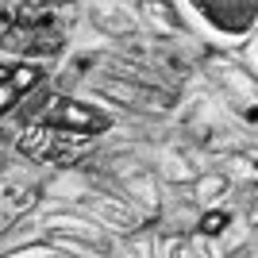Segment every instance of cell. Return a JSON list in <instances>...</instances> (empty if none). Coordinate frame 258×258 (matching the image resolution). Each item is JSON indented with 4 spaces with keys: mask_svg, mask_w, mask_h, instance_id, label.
Here are the masks:
<instances>
[{
    "mask_svg": "<svg viewBox=\"0 0 258 258\" xmlns=\"http://www.w3.org/2000/svg\"><path fill=\"white\" fill-rule=\"evenodd\" d=\"M16 100H20V93L12 89V81H0V116H4V112H8Z\"/></svg>",
    "mask_w": 258,
    "mask_h": 258,
    "instance_id": "cell-2",
    "label": "cell"
},
{
    "mask_svg": "<svg viewBox=\"0 0 258 258\" xmlns=\"http://www.w3.org/2000/svg\"><path fill=\"white\" fill-rule=\"evenodd\" d=\"M8 74H12L8 66H0V81H8Z\"/></svg>",
    "mask_w": 258,
    "mask_h": 258,
    "instance_id": "cell-3",
    "label": "cell"
},
{
    "mask_svg": "<svg viewBox=\"0 0 258 258\" xmlns=\"http://www.w3.org/2000/svg\"><path fill=\"white\" fill-rule=\"evenodd\" d=\"M201 20H208L220 35H247L258 20V0H189Z\"/></svg>",
    "mask_w": 258,
    "mask_h": 258,
    "instance_id": "cell-1",
    "label": "cell"
}]
</instances>
